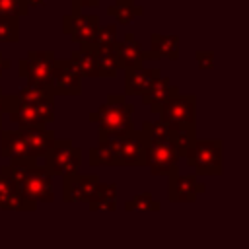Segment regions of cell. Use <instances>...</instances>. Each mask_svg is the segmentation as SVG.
Instances as JSON below:
<instances>
[{
	"mask_svg": "<svg viewBox=\"0 0 249 249\" xmlns=\"http://www.w3.org/2000/svg\"><path fill=\"white\" fill-rule=\"evenodd\" d=\"M0 171L8 175L14 183H18L21 196L29 202H53L54 191H53V175L45 169V165H39L33 158H18L10 160V163L2 165Z\"/></svg>",
	"mask_w": 249,
	"mask_h": 249,
	"instance_id": "1",
	"label": "cell"
},
{
	"mask_svg": "<svg viewBox=\"0 0 249 249\" xmlns=\"http://www.w3.org/2000/svg\"><path fill=\"white\" fill-rule=\"evenodd\" d=\"M142 132L146 138L144 165H148L152 175H171L179 165V156L171 140V132L161 121H144Z\"/></svg>",
	"mask_w": 249,
	"mask_h": 249,
	"instance_id": "2",
	"label": "cell"
},
{
	"mask_svg": "<svg viewBox=\"0 0 249 249\" xmlns=\"http://www.w3.org/2000/svg\"><path fill=\"white\" fill-rule=\"evenodd\" d=\"M132 113H134V105L126 101L123 93H113L107 95L103 105H99L95 111L89 113V123L99 124L97 138H117L134 130Z\"/></svg>",
	"mask_w": 249,
	"mask_h": 249,
	"instance_id": "3",
	"label": "cell"
},
{
	"mask_svg": "<svg viewBox=\"0 0 249 249\" xmlns=\"http://www.w3.org/2000/svg\"><path fill=\"white\" fill-rule=\"evenodd\" d=\"M158 115L169 132H196V95L177 93L160 107Z\"/></svg>",
	"mask_w": 249,
	"mask_h": 249,
	"instance_id": "4",
	"label": "cell"
},
{
	"mask_svg": "<svg viewBox=\"0 0 249 249\" xmlns=\"http://www.w3.org/2000/svg\"><path fill=\"white\" fill-rule=\"evenodd\" d=\"M222 138H196L187 158V165H191L198 175H222L224 158H222Z\"/></svg>",
	"mask_w": 249,
	"mask_h": 249,
	"instance_id": "5",
	"label": "cell"
},
{
	"mask_svg": "<svg viewBox=\"0 0 249 249\" xmlns=\"http://www.w3.org/2000/svg\"><path fill=\"white\" fill-rule=\"evenodd\" d=\"M111 148V165L140 167L146 156V138L142 130H130L124 136L107 138Z\"/></svg>",
	"mask_w": 249,
	"mask_h": 249,
	"instance_id": "6",
	"label": "cell"
},
{
	"mask_svg": "<svg viewBox=\"0 0 249 249\" xmlns=\"http://www.w3.org/2000/svg\"><path fill=\"white\" fill-rule=\"evenodd\" d=\"M53 66H54L53 51H29L27 56L18 62V76L27 82L25 86L51 89Z\"/></svg>",
	"mask_w": 249,
	"mask_h": 249,
	"instance_id": "7",
	"label": "cell"
},
{
	"mask_svg": "<svg viewBox=\"0 0 249 249\" xmlns=\"http://www.w3.org/2000/svg\"><path fill=\"white\" fill-rule=\"evenodd\" d=\"M82 165V152L74 146L72 138H54L51 152L45 156V169L54 177H66L80 173Z\"/></svg>",
	"mask_w": 249,
	"mask_h": 249,
	"instance_id": "8",
	"label": "cell"
},
{
	"mask_svg": "<svg viewBox=\"0 0 249 249\" xmlns=\"http://www.w3.org/2000/svg\"><path fill=\"white\" fill-rule=\"evenodd\" d=\"M8 115L10 121L18 128H43L47 126L45 121L41 119L37 105L27 103L16 97V93H4L2 95V115Z\"/></svg>",
	"mask_w": 249,
	"mask_h": 249,
	"instance_id": "9",
	"label": "cell"
},
{
	"mask_svg": "<svg viewBox=\"0 0 249 249\" xmlns=\"http://www.w3.org/2000/svg\"><path fill=\"white\" fill-rule=\"evenodd\" d=\"M97 29H99L97 14H78V16L66 14L62 18V31L76 45H93Z\"/></svg>",
	"mask_w": 249,
	"mask_h": 249,
	"instance_id": "10",
	"label": "cell"
},
{
	"mask_svg": "<svg viewBox=\"0 0 249 249\" xmlns=\"http://www.w3.org/2000/svg\"><path fill=\"white\" fill-rule=\"evenodd\" d=\"M51 91L53 95H80L82 93V78L76 72L70 58H54Z\"/></svg>",
	"mask_w": 249,
	"mask_h": 249,
	"instance_id": "11",
	"label": "cell"
},
{
	"mask_svg": "<svg viewBox=\"0 0 249 249\" xmlns=\"http://www.w3.org/2000/svg\"><path fill=\"white\" fill-rule=\"evenodd\" d=\"M99 183L95 173H74L62 177V200L64 202H89Z\"/></svg>",
	"mask_w": 249,
	"mask_h": 249,
	"instance_id": "12",
	"label": "cell"
},
{
	"mask_svg": "<svg viewBox=\"0 0 249 249\" xmlns=\"http://www.w3.org/2000/svg\"><path fill=\"white\" fill-rule=\"evenodd\" d=\"M167 185V198L171 202H195L200 193H204V183L196 179L195 173H171Z\"/></svg>",
	"mask_w": 249,
	"mask_h": 249,
	"instance_id": "13",
	"label": "cell"
},
{
	"mask_svg": "<svg viewBox=\"0 0 249 249\" xmlns=\"http://www.w3.org/2000/svg\"><path fill=\"white\" fill-rule=\"evenodd\" d=\"M115 56L119 70H132V68H142L144 62V49L140 41L134 37V33H124V39L117 41L115 45Z\"/></svg>",
	"mask_w": 249,
	"mask_h": 249,
	"instance_id": "14",
	"label": "cell"
},
{
	"mask_svg": "<svg viewBox=\"0 0 249 249\" xmlns=\"http://www.w3.org/2000/svg\"><path fill=\"white\" fill-rule=\"evenodd\" d=\"M161 78L160 68H132L124 70V97H134L146 93Z\"/></svg>",
	"mask_w": 249,
	"mask_h": 249,
	"instance_id": "15",
	"label": "cell"
},
{
	"mask_svg": "<svg viewBox=\"0 0 249 249\" xmlns=\"http://www.w3.org/2000/svg\"><path fill=\"white\" fill-rule=\"evenodd\" d=\"M23 142H25V148H27V156L33 158V160H39V158H45L51 148H53V142H54V132L49 130L47 126L43 128H18Z\"/></svg>",
	"mask_w": 249,
	"mask_h": 249,
	"instance_id": "16",
	"label": "cell"
},
{
	"mask_svg": "<svg viewBox=\"0 0 249 249\" xmlns=\"http://www.w3.org/2000/svg\"><path fill=\"white\" fill-rule=\"evenodd\" d=\"M37 208L35 202H29L21 196V191L18 183H14L8 175L0 171V210H21V212H33Z\"/></svg>",
	"mask_w": 249,
	"mask_h": 249,
	"instance_id": "17",
	"label": "cell"
},
{
	"mask_svg": "<svg viewBox=\"0 0 249 249\" xmlns=\"http://www.w3.org/2000/svg\"><path fill=\"white\" fill-rule=\"evenodd\" d=\"M158 58H179V37L177 35H163L152 33L150 35V51H144V60H158Z\"/></svg>",
	"mask_w": 249,
	"mask_h": 249,
	"instance_id": "18",
	"label": "cell"
},
{
	"mask_svg": "<svg viewBox=\"0 0 249 249\" xmlns=\"http://www.w3.org/2000/svg\"><path fill=\"white\" fill-rule=\"evenodd\" d=\"M177 93H179V88L173 86L167 76H161L146 93L140 95V99H142L144 105H148V107L152 109L154 115H158V113H160V107H161L169 97H173V95H177Z\"/></svg>",
	"mask_w": 249,
	"mask_h": 249,
	"instance_id": "19",
	"label": "cell"
},
{
	"mask_svg": "<svg viewBox=\"0 0 249 249\" xmlns=\"http://www.w3.org/2000/svg\"><path fill=\"white\" fill-rule=\"evenodd\" d=\"M70 60L80 74V78H99L97 74V58L91 45H78V51L70 54Z\"/></svg>",
	"mask_w": 249,
	"mask_h": 249,
	"instance_id": "20",
	"label": "cell"
},
{
	"mask_svg": "<svg viewBox=\"0 0 249 249\" xmlns=\"http://www.w3.org/2000/svg\"><path fill=\"white\" fill-rule=\"evenodd\" d=\"M91 212L99 210H117V183H97L93 196L88 202Z\"/></svg>",
	"mask_w": 249,
	"mask_h": 249,
	"instance_id": "21",
	"label": "cell"
},
{
	"mask_svg": "<svg viewBox=\"0 0 249 249\" xmlns=\"http://www.w3.org/2000/svg\"><path fill=\"white\" fill-rule=\"evenodd\" d=\"M107 16H113L117 23H130L134 18L144 16V8L138 6L134 0H115L113 6H107Z\"/></svg>",
	"mask_w": 249,
	"mask_h": 249,
	"instance_id": "22",
	"label": "cell"
},
{
	"mask_svg": "<svg viewBox=\"0 0 249 249\" xmlns=\"http://www.w3.org/2000/svg\"><path fill=\"white\" fill-rule=\"evenodd\" d=\"M93 51H95V58H97V74H99V78H115L117 72H119L115 47H109V49H95L93 47Z\"/></svg>",
	"mask_w": 249,
	"mask_h": 249,
	"instance_id": "23",
	"label": "cell"
},
{
	"mask_svg": "<svg viewBox=\"0 0 249 249\" xmlns=\"http://www.w3.org/2000/svg\"><path fill=\"white\" fill-rule=\"evenodd\" d=\"M161 204L160 200H156L152 196V193H140V195H134L130 200L124 202V210L128 212H134V210H148V212H156L160 210Z\"/></svg>",
	"mask_w": 249,
	"mask_h": 249,
	"instance_id": "24",
	"label": "cell"
},
{
	"mask_svg": "<svg viewBox=\"0 0 249 249\" xmlns=\"http://www.w3.org/2000/svg\"><path fill=\"white\" fill-rule=\"evenodd\" d=\"M19 41V18L0 16V43H18Z\"/></svg>",
	"mask_w": 249,
	"mask_h": 249,
	"instance_id": "25",
	"label": "cell"
},
{
	"mask_svg": "<svg viewBox=\"0 0 249 249\" xmlns=\"http://www.w3.org/2000/svg\"><path fill=\"white\" fill-rule=\"evenodd\" d=\"M18 99L21 101H27V103H43V101H54V95L51 89H45V88H33V86H23L18 93H16Z\"/></svg>",
	"mask_w": 249,
	"mask_h": 249,
	"instance_id": "26",
	"label": "cell"
},
{
	"mask_svg": "<svg viewBox=\"0 0 249 249\" xmlns=\"http://www.w3.org/2000/svg\"><path fill=\"white\" fill-rule=\"evenodd\" d=\"M171 140L175 144V150H177V156L179 160H187L191 156V150H193V144L196 140V132H171Z\"/></svg>",
	"mask_w": 249,
	"mask_h": 249,
	"instance_id": "27",
	"label": "cell"
},
{
	"mask_svg": "<svg viewBox=\"0 0 249 249\" xmlns=\"http://www.w3.org/2000/svg\"><path fill=\"white\" fill-rule=\"evenodd\" d=\"M117 41L119 39H117V25L115 23L99 25L97 35H95V41H93V47L95 49H109V47H115Z\"/></svg>",
	"mask_w": 249,
	"mask_h": 249,
	"instance_id": "28",
	"label": "cell"
},
{
	"mask_svg": "<svg viewBox=\"0 0 249 249\" xmlns=\"http://www.w3.org/2000/svg\"><path fill=\"white\" fill-rule=\"evenodd\" d=\"M29 10L23 6L21 0H0V16H16V18H21V16H27Z\"/></svg>",
	"mask_w": 249,
	"mask_h": 249,
	"instance_id": "29",
	"label": "cell"
},
{
	"mask_svg": "<svg viewBox=\"0 0 249 249\" xmlns=\"http://www.w3.org/2000/svg\"><path fill=\"white\" fill-rule=\"evenodd\" d=\"M195 58H196V64H198L200 70L214 68V53L212 51H196L195 53Z\"/></svg>",
	"mask_w": 249,
	"mask_h": 249,
	"instance_id": "30",
	"label": "cell"
},
{
	"mask_svg": "<svg viewBox=\"0 0 249 249\" xmlns=\"http://www.w3.org/2000/svg\"><path fill=\"white\" fill-rule=\"evenodd\" d=\"M97 4H99V0H72V16H78V14H82L80 10L82 8H97Z\"/></svg>",
	"mask_w": 249,
	"mask_h": 249,
	"instance_id": "31",
	"label": "cell"
},
{
	"mask_svg": "<svg viewBox=\"0 0 249 249\" xmlns=\"http://www.w3.org/2000/svg\"><path fill=\"white\" fill-rule=\"evenodd\" d=\"M23 2V6L29 10V8H37V6H43L47 0H21Z\"/></svg>",
	"mask_w": 249,
	"mask_h": 249,
	"instance_id": "32",
	"label": "cell"
},
{
	"mask_svg": "<svg viewBox=\"0 0 249 249\" xmlns=\"http://www.w3.org/2000/svg\"><path fill=\"white\" fill-rule=\"evenodd\" d=\"M12 66V60H8V58H4L2 56V53H0V76L4 74V70H8Z\"/></svg>",
	"mask_w": 249,
	"mask_h": 249,
	"instance_id": "33",
	"label": "cell"
},
{
	"mask_svg": "<svg viewBox=\"0 0 249 249\" xmlns=\"http://www.w3.org/2000/svg\"><path fill=\"white\" fill-rule=\"evenodd\" d=\"M2 95H4V91H2V88H0V113H2Z\"/></svg>",
	"mask_w": 249,
	"mask_h": 249,
	"instance_id": "34",
	"label": "cell"
}]
</instances>
